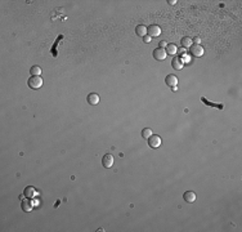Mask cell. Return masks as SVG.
I'll return each mask as SVG.
<instances>
[{"label":"cell","instance_id":"obj_1","mask_svg":"<svg viewBox=\"0 0 242 232\" xmlns=\"http://www.w3.org/2000/svg\"><path fill=\"white\" fill-rule=\"evenodd\" d=\"M27 85L31 89H39L43 85V77L41 76H31L27 80Z\"/></svg>","mask_w":242,"mask_h":232},{"label":"cell","instance_id":"obj_2","mask_svg":"<svg viewBox=\"0 0 242 232\" xmlns=\"http://www.w3.org/2000/svg\"><path fill=\"white\" fill-rule=\"evenodd\" d=\"M189 53L194 57H202L205 50L200 44H193V45L189 46Z\"/></svg>","mask_w":242,"mask_h":232},{"label":"cell","instance_id":"obj_3","mask_svg":"<svg viewBox=\"0 0 242 232\" xmlns=\"http://www.w3.org/2000/svg\"><path fill=\"white\" fill-rule=\"evenodd\" d=\"M162 141H161V137L157 136V134H152L150 138H148V146L152 148H158Z\"/></svg>","mask_w":242,"mask_h":232},{"label":"cell","instance_id":"obj_4","mask_svg":"<svg viewBox=\"0 0 242 232\" xmlns=\"http://www.w3.org/2000/svg\"><path fill=\"white\" fill-rule=\"evenodd\" d=\"M160 34H161L160 26H157V25H151V26H148V27H147V35H148L150 37H157V36H160Z\"/></svg>","mask_w":242,"mask_h":232},{"label":"cell","instance_id":"obj_5","mask_svg":"<svg viewBox=\"0 0 242 232\" xmlns=\"http://www.w3.org/2000/svg\"><path fill=\"white\" fill-rule=\"evenodd\" d=\"M152 54H153V58L156 59V61H164V59L167 57L166 50L164 48H156L153 50Z\"/></svg>","mask_w":242,"mask_h":232},{"label":"cell","instance_id":"obj_6","mask_svg":"<svg viewBox=\"0 0 242 232\" xmlns=\"http://www.w3.org/2000/svg\"><path fill=\"white\" fill-rule=\"evenodd\" d=\"M102 165H103L106 169H110L112 165H113V156L111 154H106L102 157Z\"/></svg>","mask_w":242,"mask_h":232},{"label":"cell","instance_id":"obj_7","mask_svg":"<svg viewBox=\"0 0 242 232\" xmlns=\"http://www.w3.org/2000/svg\"><path fill=\"white\" fill-rule=\"evenodd\" d=\"M171 66L175 70H182L183 69V66H184V61H183V58L182 57H174L173 58V61H171Z\"/></svg>","mask_w":242,"mask_h":232},{"label":"cell","instance_id":"obj_8","mask_svg":"<svg viewBox=\"0 0 242 232\" xmlns=\"http://www.w3.org/2000/svg\"><path fill=\"white\" fill-rule=\"evenodd\" d=\"M86 102H88L90 106H96L99 103V96L97 93H89L88 97H86Z\"/></svg>","mask_w":242,"mask_h":232},{"label":"cell","instance_id":"obj_9","mask_svg":"<svg viewBox=\"0 0 242 232\" xmlns=\"http://www.w3.org/2000/svg\"><path fill=\"white\" fill-rule=\"evenodd\" d=\"M165 83H166V85H167V87H171V88H174V87H175V85L178 84V77H177L175 75L170 74V75H167V76H166V79H165Z\"/></svg>","mask_w":242,"mask_h":232},{"label":"cell","instance_id":"obj_10","mask_svg":"<svg viewBox=\"0 0 242 232\" xmlns=\"http://www.w3.org/2000/svg\"><path fill=\"white\" fill-rule=\"evenodd\" d=\"M183 199L187 203H194L196 201V194H194L193 191H187V192H184Z\"/></svg>","mask_w":242,"mask_h":232},{"label":"cell","instance_id":"obj_11","mask_svg":"<svg viewBox=\"0 0 242 232\" xmlns=\"http://www.w3.org/2000/svg\"><path fill=\"white\" fill-rule=\"evenodd\" d=\"M201 101H202L206 106H209V107H217L219 110H224V104L223 103H213V102H209L205 97H201Z\"/></svg>","mask_w":242,"mask_h":232},{"label":"cell","instance_id":"obj_12","mask_svg":"<svg viewBox=\"0 0 242 232\" xmlns=\"http://www.w3.org/2000/svg\"><path fill=\"white\" fill-rule=\"evenodd\" d=\"M165 50H166V54H167V56H173V54H177L178 48H177V45H175V44H173V43H171V44H169V43H167Z\"/></svg>","mask_w":242,"mask_h":232},{"label":"cell","instance_id":"obj_13","mask_svg":"<svg viewBox=\"0 0 242 232\" xmlns=\"http://www.w3.org/2000/svg\"><path fill=\"white\" fill-rule=\"evenodd\" d=\"M135 34L138 36H146L147 35V27L144 25H138L135 27Z\"/></svg>","mask_w":242,"mask_h":232},{"label":"cell","instance_id":"obj_14","mask_svg":"<svg viewBox=\"0 0 242 232\" xmlns=\"http://www.w3.org/2000/svg\"><path fill=\"white\" fill-rule=\"evenodd\" d=\"M180 44H182V48H189V46H191L193 43H192V39H191V37L184 36V37H182Z\"/></svg>","mask_w":242,"mask_h":232},{"label":"cell","instance_id":"obj_15","mask_svg":"<svg viewBox=\"0 0 242 232\" xmlns=\"http://www.w3.org/2000/svg\"><path fill=\"white\" fill-rule=\"evenodd\" d=\"M21 208H22V210L23 211H30V210H32V203L29 200H25V201H22V204H21Z\"/></svg>","mask_w":242,"mask_h":232},{"label":"cell","instance_id":"obj_16","mask_svg":"<svg viewBox=\"0 0 242 232\" xmlns=\"http://www.w3.org/2000/svg\"><path fill=\"white\" fill-rule=\"evenodd\" d=\"M33 195H35V190H33V187H26L25 191H23V196L27 197V199H32Z\"/></svg>","mask_w":242,"mask_h":232},{"label":"cell","instance_id":"obj_17","mask_svg":"<svg viewBox=\"0 0 242 232\" xmlns=\"http://www.w3.org/2000/svg\"><path fill=\"white\" fill-rule=\"evenodd\" d=\"M30 74L32 76H40V74H41V69H40L39 66H32V67L30 69Z\"/></svg>","mask_w":242,"mask_h":232},{"label":"cell","instance_id":"obj_18","mask_svg":"<svg viewBox=\"0 0 242 232\" xmlns=\"http://www.w3.org/2000/svg\"><path fill=\"white\" fill-rule=\"evenodd\" d=\"M63 39V35H59L58 37H57V40H56V43H54V45H53V48H52V53H53V56L54 57H57V50H56V48L58 46V44H59V41Z\"/></svg>","mask_w":242,"mask_h":232},{"label":"cell","instance_id":"obj_19","mask_svg":"<svg viewBox=\"0 0 242 232\" xmlns=\"http://www.w3.org/2000/svg\"><path fill=\"white\" fill-rule=\"evenodd\" d=\"M151 136H152V129H151V128H144V129H142V137H143V138L148 139Z\"/></svg>","mask_w":242,"mask_h":232},{"label":"cell","instance_id":"obj_20","mask_svg":"<svg viewBox=\"0 0 242 232\" xmlns=\"http://www.w3.org/2000/svg\"><path fill=\"white\" fill-rule=\"evenodd\" d=\"M192 43H194V44H200V43H201V39H200L198 36H197V37H193Z\"/></svg>","mask_w":242,"mask_h":232},{"label":"cell","instance_id":"obj_21","mask_svg":"<svg viewBox=\"0 0 242 232\" xmlns=\"http://www.w3.org/2000/svg\"><path fill=\"white\" fill-rule=\"evenodd\" d=\"M166 45H167V43L166 41H160V46H158V48H166Z\"/></svg>","mask_w":242,"mask_h":232},{"label":"cell","instance_id":"obj_22","mask_svg":"<svg viewBox=\"0 0 242 232\" xmlns=\"http://www.w3.org/2000/svg\"><path fill=\"white\" fill-rule=\"evenodd\" d=\"M143 40H144V43H150L151 41V37L148 35H146V36H143Z\"/></svg>","mask_w":242,"mask_h":232},{"label":"cell","instance_id":"obj_23","mask_svg":"<svg viewBox=\"0 0 242 232\" xmlns=\"http://www.w3.org/2000/svg\"><path fill=\"white\" fill-rule=\"evenodd\" d=\"M169 3H170L171 5H174V4H175V3H177V0H169Z\"/></svg>","mask_w":242,"mask_h":232},{"label":"cell","instance_id":"obj_24","mask_svg":"<svg viewBox=\"0 0 242 232\" xmlns=\"http://www.w3.org/2000/svg\"><path fill=\"white\" fill-rule=\"evenodd\" d=\"M178 52H179V53H182V54H184V49H183V48L179 49V50H177V53H178Z\"/></svg>","mask_w":242,"mask_h":232}]
</instances>
